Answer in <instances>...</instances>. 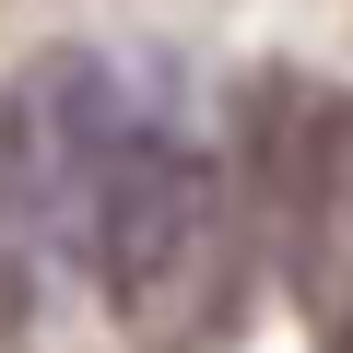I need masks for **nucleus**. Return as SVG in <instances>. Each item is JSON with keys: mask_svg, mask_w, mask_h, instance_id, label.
<instances>
[{"mask_svg": "<svg viewBox=\"0 0 353 353\" xmlns=\"http://www.w3.org/2000/svg\"><path fill=\"white\" fill-rule=\"evenodd\" d=\"M83 259H94V294L130 353H212L248 306V212H236L224 153L141 118L94 201Z\"/></svg>", "mask_w": 353, "mask_h": 353, "instance_id": "1", "label": "nucleus"}, {"mask_svg": "<svg viewBox=\"0 0 353 353\" xmlns=\"http://www.w3.org/2000/svg\"><path fill=\"white\" fill-rule=\"evenodd\" d=\"M248 248L318 353H353V83H259L248 94Z\"/></svg>", "mask_w": 353, "mask_h": 353, "instance_id": "2", "label": "nucleus"}, {"mask_svg": "<svg viewBox=\"0 0 353 353\" xmlns=\"http://www.w3.org/2000/svg\"><path fill=\"white\" fill-rule=\"evenodd\" d=\"M130 130H141V106L83 48H48L12 94H0V212H12V236L36 259H83L94 201H106Z\"/></svg>", "mask_w": 353, "mask_h": 353, "instance_id": "3", "label": "nucleus"}, {"mask_svg": "<svg viewBox=\"0 0 353 353\" xmlns=\"http://www.w3.org/2000/svg\"><path fill=\"white\" fill-rule=\"evenodd\" d=\"M0 353H36V294H24V259L0 248Z\"/></svg>", "mask_w": 353, "mask_h": 353, "instance_id": "4", "label": "nucleus"}]
</instances>
